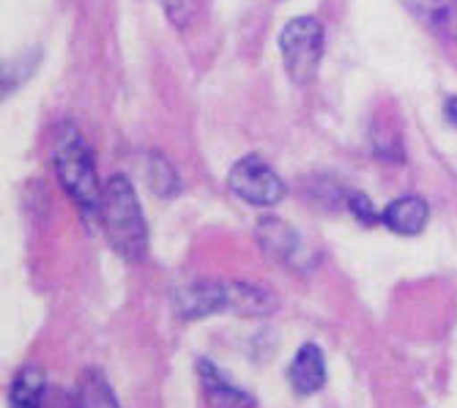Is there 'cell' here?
Here are the masks:
<instances>
[{"instance_id": "obj_1", "label": "cell", "mask_w": 457, "mask_h": 408, "mask_svg": "<svg viewBox=\"0 0 457 408\" xmlns=\"http://www.w3.org/2000/svg\"><path fill=\"white\" fill-rule=\"evenodd\" d=\"M99 217L104 225V233L112 244V250L127 258V261H140L145 258L148 250V228L145 217L137 203L135 187L123 179L112 176L104 184L102 203H99Z\"/></svg>"}, {"instance_id": "obj_2", "label": "cell", "mask_w": 457, "mask_h": 408, "mask_svg": "<svg viewBox=\"0 0 457 408\" xmlns=\"http://www.w3.org/2000/svg\"><path fill=\"white\" fill-rule=\"evenodd\" d=\"M53 165H55L61 187L66 189V195L77 203V206L88 214L99 212L104 184H99L94 151L79 137V132H74L69 127L63 129V135L55 143Z\"/></svg>"}, {"instance_id": "obj_3", "label": "cell", "mask_w": 457, "mask_h": 408, "mask_svg": "<svg viewBox=\"0 0 457 408\" xmlns=\"http://www.w3.org/2000/svg\"><path fill=\"white\" fill-rule=\"evenodd\" d=\"M279 50L290 79L310 83L323 58V25L315 17L290 20L279 33Z\"/></svg>"}, {"instance_id": "obj_4", "label": "cell", "mask_w": 457, "mask_h": 408, "mask_svg": "<svg viewBox=\"0 0 457 408\" xmlns=\"http://www.w3.org/2000/svg\"><path fill=\"white\" fill-rule=\"evenodd\" d=\"M228 187L249 206H277L285 197L282 179L266 165L261 156H244L230 168Z\"/></svg>"}, {"instance_id": "obj_5", "label": "cell", "mask_w": 457, "mask_h": 408, "mask_svg": "<svg viewBox=\"0 0 457 408\" xmlns=\"http://www.w3.org/2000/svg\"><path fill=\"white\" fill-rule=\"evenodd\" d=\"M176 310L181 318H205L214 312H233V282H217V279H203L184 288L176 296Z\"/></svg>"}, {"instance_id": "obj_6", "label": "cell", "mask_w": 457, "mask_h": 408, "mask_svg": "<svg viewBox=\"0 0 457 408\" xmlns=\"http://www.w3.org/2000/svg\"><path fill=\"white\" fill-rule=\"evenodd\" d=\"M197 373H200V381H203L205 400H209L212 408H253V405H255L253 397H249L246 392H241L238 387H233V384L217 371V364H214V362L200 359V362H197Z\"/></svg>"}, {"instance_id": "obj_7", "label": "cell", "mask_w": 457, "mask_h": 408, "mask_svg": "<svg viewBox=\"0 0 457 408\" xmlns=\"http://www.w3.org/2000/svg\"><path fill=\"white\" fill-rule=\"evenodd\" d=\"M428 217H430L428 203L417 195H405L389 203L381 214V222L397 236H417L425 230Z\"/></svg>"}, {"instance_id": "obj_8", "label": "cell", "mask_w": 457, "mask_h": 408, "mask_svg": "<svg viewBox=\"0 0 457 408\" xmlns=\"http://www.w3.org/2000/svg\"><path fill=\"white\" fill-rule=\"evenodd\" d=\"M290 384L299 395H315L326 384V359L315 343L299 348V354L290 362Z\"/></svg>"}, {"instance_id": "obj_9", "label": "cell", "mask_w": 457, "mask_h": 408, "mask_svg": "<svg viewBox=\"0 0 457 408\" xmlns=\"http://www.w3.org/2000/svg\"><path fill=\"white\" fill-rule=\"evenodd\" d=\"M405 6L425 28L457 42V0H405Z\"/></svg>"}, {"instance_id": "obj_10", "label": "cell", "mask_w": 457, "mask_h": 408, "mask_svg": "<svg viewBox=\"0 0 457 408\" xmlns=\"http://www.w3.org/2000/svg\"><path fill=\"white\" fill-rule=\"evenodd\" d=\"M45 397H47V381H45V373H41V367L25 364L12 381L9 405L12 408H45Z\"/></svg>"}, {"instance_id": "obj_11", "label": "cell", "mask_w": 457, "mask_h": 408, "mask_svg": "<svg viewBox=\"0 0 457 408\" xmlns=\"http://www.w3.org/2000/svg\"><path fill=\"white\" fill-rule=\"evenodd\" d=\"M258 238L263 244V250L277 258V261H287L299 250V236L290 230L282 220H274V217H266L261 220L258 225Z\"/></svg>"}, {"instance_id": "obj_12", "label": "cell", "mask_w": 457, "mask_h": 408, "mask_svg": "<svg viewBox=\"0 0 457 408\" xmlns=\"http://www.w3.org/2000/svg\"><path fill=\"white\" fill-rule=\"evenodd\" d=\"M77 392H79V408H118L104 376L96 371H88L82 376V384Z\"/></svg>"}, {"instance_id": "obj_13", "label": "cell", "mask_w": 457, "mask_h": 408, "mask_svg": "<svg viewBox=\"0 0 457 408\" xmlns=\"http://www.w3.org/2000/svg\"><path fill=\"white\" fill-rule=\"evenodd\" d=\"M148 181H151L154 192L162 195V197H173L181 189L173 165L164 156H156V154L151 156V165H148Z\"/></svg>"}, {"instance_id": "obj_14", "label": "cell", "mask_w": 457, "mask_h": 408, "mask_svg": "<svg viewBox=\"0 0 457 408\" xmlns=\"http://www.w3.org/2000/svg\"><path fill=\"white\" fill-rule=\"evenodd\" d=\"M162 4L176 28H189L200 12V0H162Z\"/></svg>"}, {"instance_id": "obj_15", "label": "cell", "mask_w": 457, "mask_h": 408, "mask_svg": "<svg viewBox=\"0 0 457 408\" xmlns=\"http://www.w3.org/2000/svg\"><path fill=\"white\" fill-rule=\"evenodd\" d=\"M348 209L353 212V217L361 222V225H376L378 220H381V214L372 209V203H370V197L367 195H359V192H353L351 197H348Z\"/></svg>"}, {"instance_id": "obj_16", "label": "cell", "mask_w": 457, "mask_h": 408, "mask_svg": "<svg viewBox=\"0 0 457 408\" xmlns=\"http://www.w3.org/2000/svg\"><path fill=\"white\" fill-rule=\"evenodd\" d=\"M444 115H446V121H449L452 127H457V96H449V99H446Z\"/></svg>"}]
</instances>
